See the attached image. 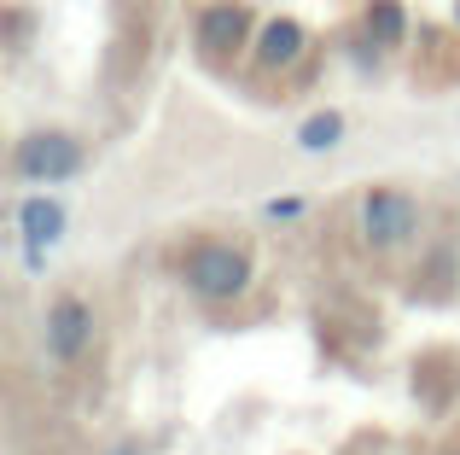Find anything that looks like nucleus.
<instances>
[{
	"label": "nucleus",
	"mask_w": 460,
	"mask_h": 455,
	"mask_svg": "<svg viewBox=\"0 0 460 455\" xmlns=\"http://www.w3.org/2000/svg\"><path fill=\"white\" fill-rule=\"evenodd\" d=\"M175 274L199 304H234V298H245L251 281H257V257H251V245H239V239H192V245L181 251Z\"/></svg>",
	"instance_id": "f257e3e1"
},
{
	"label": "nucleus",
	"mask_w": 460,
	"mask_h": 455,
	"mask_svg": "<svg viewBox=\"0 0 460 455\" xmlns=\"http://www.w3.org/2000/svg\"><path fill=\"white\" fill-rule=\"evenodd\" d=\"M304 53H309V30L297 18H262L257 41H251V58H257L262 70H286V65H297Z\"/></svg>",
	"instance_id": "423d86ee"
},
{
	"label": "nucleus",
	"mask_w": 460,
	"mask_h": 455,
	"mask_svg": "<svg viewBox=\"0 0 460 455\" xmlns=\"http://www.w3.org/2000/svg\"><path fill=\"white\" fill-rule=\"evenodd\" d=\"M292 217H304V199H297V193L269 199V222H292Z\"/></svg>",
	"instance_id": "9d476101"
},
{
	"label": "nucleus",
	"mask_w": 460,
	"mask_h": 455,
	"mask_svg": "<svg viewBox=\"0 0 460 455\" xmlns=\"http://www.w3.org/2000/svg\"><path fill=\"white\" fill-rule=\"evenodd\" d=\"M455 455H460V450H455Z\"/></svg>",
	"instance_id": "9b49d317"
},
{
	"label": "nucleus",
	"mask_w": 460,
	"mask_h": 455,
	"mask_svg": "<svg viewBox=\"0 0 460 455\" xmlns=\"http://www.w3.org/2000/svg\"><path fill=\"white\" fill-rule=\"evenodd\" d=\"M262 23L251 18L245 0H210V6L192 18V47H199L210 65H227V58L245 53V41H257Z\"/></svg>",
	"instance_id": "39448f33"
},
{
	"label": "nucleus",
	"mask_w": 460,
	"mask_h": 455,
	"mask_svg": "<svg viewBox=\"0 0 460 455\" xmlns=\"http://www.w3.org/2000/svg\"><path fill=\"white\" fill-rule=\"evenodd\" d=\"M18 234H23V251H30V263H41L47 245H58V234H65V205L47 193L23 199L18 205Z\"/></svg>",
	"instance_id": "0eeeda50"
},
{
	"label": "nucleus",
	"mask_w": 460,
	"mask_h": 455,
	"mask_svg": "<svg viewBox=\"0 0 460 455\" xmlns=\"http://www.w3.org/2000/svg\"><path fill=\"white\" fill-rule=\"evenodd\" d=\"M82 164H88V147H82L70 129H30V135H18V147H12V175H18V182H35V187L70 182V175H82Z\"/></svg>",
	"instance_id": "f03ea898"
},
{
	"label": "nucleus",
	"mask_w": 460,
	"mask_h": 455,
	"mask_svg": "<svg viewBox=\"0 0 460 455\" xmlns=\"http://www.w3.org/2000/svg\"><path fill=\"white\" fill-rule=\"evenodd\" d=\"M361 35H367L373 47H402V35H408V12H402V0H367V12H361Z\"/></svg>",
	"instance_id": "6e6552de"
},
{
	"label": "nucleus",
	"mask_w": 460,
	"mask_h": 455,
	"mask_svg": "<svg viewBox=\"0 0 460 455\" xmlns=\"http://www.w3.org/2000/svg\"><path fill=\"white\" fill-rule=\"evenodd\" d=\"M338 140H344V112H314V117H304V129H297V147L304 152L338 147Z\"/></svg>",
	"instance_id": "1a4fd4ad"
},
{
	"label": "nucleus",
	"mask_w": 460,
	"mask_h": 455,
	"mask_svg": "<svg viewBox=\"0 0 460 455\" xmlns=\"http://www.w3.org/2000/svg\"><path fill=\"white\" fill-rule=\"evenodd\" d=\"M420 228V205L402 187H367L361 193V245L367 251H402Z\"/></svg>",
	"instance_id": "20e7f679"
},
{
	"label": "nucleus",
	"mask_w": 460,
	"mask_h": 455,
	"mask_svg": "<svg viewBox=\"0 0 460 455\" xmlns=\"http://www.w3.org/2000/svg\"><path fill=\"white\" fill-rule=\"evenodd\" d=\"M100 339V321H93V304L82 292H58L53 304L41 309V351L53 356L58 368H76L82 356Z\"/></svg>",
	"instance_id": "7ed1b4c3"
}]
</instances>
